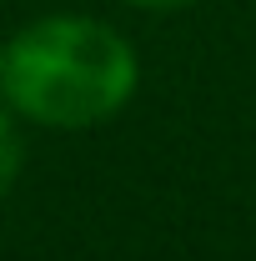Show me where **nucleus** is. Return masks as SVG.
<instances>
[{
  "mask_svg": "<svg viewBox=\"0 0 256 261\" xmlns=\"http://www.w3.org/2000/svg\"><path fill=\"white\" fill-rule=\"evenodd\" d=\"M141 91L136 45L96 15H40L0 40V100L40 130H91Z\"/></svg>",
  "mask_w": 256,
  "mask_h": 261,
  "instance_id": "1",
  "label": "nucleus"
},
{
  "mask_svg": "<svg viewBox=\"0 0 256 261\" xmlns=\"http://www.w3.org/2000/svg\"><path fill=\"white\" fill-rule=\"evenodd\" d=\"M20 171H25V121L0 100V196L15 191Z\"/></svg>",
  "mask_w": 256,
  "mask_h": 261,
  "instance_id": "2",
  "label": "nucleus"
},
{
  "mask_svg": "<svg viewBox=\"0 0 256 261\" xmlns=\"http://www.w3.org/2000/svg\"><path fill=\"white\" fill-rule=\"evenodd\" d=\"M121 5H131V10H186L196 0H121Z\"/></svg>",
  "mask_w": 256,
  "mask_h": 261,
  "instance_id": "3",
  "label": "nucleus"
}]
</instances>
